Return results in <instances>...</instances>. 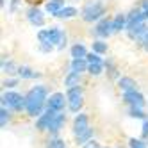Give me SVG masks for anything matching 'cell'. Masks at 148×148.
I'll return each instance as SVG.
<instances>
[{
  "label": "cell",
  "mask_w": 148,
  "mask_h": 148,
  "mask_svg": "<svg viewBox=\"0 0 148 148\" xmlns=\"http://www.w3.org/2000/svg\"><path fill=\"white\" fill-rule=\"evenodd\" d=\"M89 129V118H88V114H77L75 116V120H73V134L79 136L82 134L84 130H88Z\"/></svg>",
  "instance_id": "6"
},
{
  "label": "cell",
  "mask_w": 148,
  "mask_h": 148,
  "mask_svg": "<svg viewBox=\"0 0 148 148\" xmlns=\"http://www.w3.org/2000/svg\"><path fill=\"white\" fill-rule=\"evenodd\" d=\"M93 52L105 54V52H107V43H103V41H93Z\"/></svg>",
  "instance_id": "23"
},
{
  "label": "cell",
  "mask_w": 148,
  "mask_h": 148,
  "mask_svg": "<svg viewBox=\"0 0 148 148\" xmlns=\"http://www.w3.org/2000/svg\"><path fill=\"white\" fill-rule=\"evenodd\" d=\"M86 61L89 62H102V59H100V54H97V52H91V54H88L86 56Z\"/></svg>",
  "instance_id": "29"
},
{
  "label": "cell",
  "mask_w": 148,
  "mask_h": 148,
  "mask_svg": "<svg viewBox=\"0 0 148 148\" xmlns=\"http://www.w3.org/2000/svg\"><path fill=\"white\" fill-rule=\"evenodd\" d=\"M56 16H57V18H62V20H66V18H73V16H77V9H75V7H71V5L62 7Z\"/></svg>",
  "instance_id": "19"
},
{
  "label": "cell",
  "mask_w": 148,
  "mask_h": 148,
  "mask_svg": "<svg viewBox=\"0 0 148 148\" xmlns=\"http://www.w3.org/2000/svg\"><path fill=\"white\" fill-rule=\"evenodd\" d=\"M47 88L45 86H34L30 89L27 95H25V102H27V114L32 116V118H39L41 114H43V105L47 102Z\"/></svg>",
  "instance_id": "1"
},
{
  "label": "cell",
  "mask_w": 148,
  "mask_h": 148,
  "mask_svg": "<svg viewBox=\"0 0 148 148\" xmlns=\"http://www.w3.org/2000/svg\"><path fill=\"white\" fill-rule=\"evenodd\" d=\"M64 7V0H48L47 2V11L50 13V14H57L61 9Z\"/></svg>",
  "instance_id": "12"
},
{
  "label": "cell",
  "mask_w": 148,
  "mask_h": 148,
  "mask_svg": "<svg viewBox=\"0 0 148 148\" xmlns=\"http://www.w3.org/2000/svg\"><path fill=\"white\" fill-rule=\"evenodd\" d=\"M136 9L143 14V18H145V20H148V0H141V2L137 4V7H136Z\"/></svg>",
  "instance_id": "24"
},
{
  "label": "cell",
  "mask_w": 148,
  "mask_h": 148,
  "mask_svg": "<svg viewBox=\"0 0 148 148\" xmlns=\"http://www.w3.org/2000/svg\"><path fill=\"white\" fill-rule=\"evenodd\" d=\"M80 107H82V100H73V102H70V111L71 112H79Z\"/></svg>",
  "instance_id": "30"
},
{
  "label": "cell",
  "mask_w": 148,
  "mask_h": 148,
  "mask_svg": "<svg viewBox=\"0 0 148 148\" xmlns=\"http://www.w3.org/2000/svg\"><path fill=\"white\" fill-rule=\"evenodd\" d=\"M102 71H103V66H102V62H91V64L88 66V73H89V75H93V77L100 75Z\"/></svg>",
  "instance_id": "21"
},
{
  "label": "cell",
  "mask_w": 148,
  "mask_h": 148,
  "mask_svg": "<svg viewBox=\"0 0 148 148\" xmlns=\"http://www.w3.org/2000/svg\"><path fill=\"white\" fill-rule=\"evenodd\" d=\"M66 100H68V98H66L62 93H54V95H50V98H48V102H47V107L54 109V111H61L62 107H64V102H66Z\"/></svg>",
  "instance_id": "7"
},
{
  "label": "cell",
  "mask_w": 148,
  "mask_h": 148,
  "mask_svg": "<svg viewBox=\"0 0 148 148\" xmlns=\"http://www.w3.org/2000/svg\"><path fill=\"white\" fill-rule=\"evenodd\" d=\"M118 88H120L123 93H130V91H136L137 84H136V80L130 79V77H121V79L118 80Z\"/></svg>",
  "instance_id": "11"
},
{
  "label": "cell",
  "mask_w": 148,
  "mask_h": 148,
  "mask_svg": "<svg viewBox=\"0 0 148 148\" xmlns=\"http://www.w3.org/2000/svg\"><path fill=\"white\" fill-rule=\"evenodd\" d=\"M88 66H89V62L86 59H73L71 61V71H75V73L88 71Z\"/></svg>",
  "instance_id": "14"
},
{
  "label": "cell",
  "mask_w": 148,
  "mask_h": 148,
  "mask_svg": "<svg viewBox=\"0 0 148 148\" xmlns=\"http://www.w3.org/2000/svg\"><path fill=\"white\" fill-rule=\"evenodd\" d=\"M130 116H132V118H143V120H146L143 109H137V107H130Z\"/></svg>",
  "instance_id": "28"
},
{
  "label": "cell",
  "mask_w": 148,
  "mask_h": 148,
  "mask_svg": "<svg viewBox=\"0 0 148 148\" xmlns=\"http://www.w3.org/2000/svg\"><path fill=\"white\" fill-rule=\"evenodd\" d=\"M95 34L100 36V38H107L109 34H112V22L107 18H103L102 22L97 25V29H95Z\"/></svg>",
  "instance_id": "8"
},
{
  "label": "cell",
  "mask_w": 148,
  "mask_h": 148,
  "mask_svg": "<svg viewBox=\"0 0 148 148\" xmlns=\"http://www.w3.org/2000/svg\"><path fill=\"white\" fill-rule=\"evenodd\" d=\"M143 47H145V50H148V39H146V43H145Z\"/></svg>",
  "instance_id": "36"
},
{
  "label": "cell",
  "mask_w": 148,
  "mask_h": 148,
  "mask_svg": "<svg viewBox=\"0 0 148 148\" xmlns=\"http://www.w3.org/2000/svg\"><path fill=\"white\" fill-rule=\"evenodd\" d=\"M48 148H66V146H64V141L54 136V137L48 141Z\"/></svg>",
  "instance_id": "26"
},
{
  "label": "cell",
  "mask_w": 148,
  "mask_h": 148,
  "mask_svg": "<svg viewBox=\"0 0 148 148\" xmlns=\"http://www.w3.org/2000/svg\"><path fill=\"white\" fill-rule=\"evenodd\" d=\"M4 4H5V0H2V5H4Z\"/></svg>",
  "instance_id": "37"
},
{
  "label": "cell",
  "mask_w": 148,
  "mask_h": 148,
  "mask_svg": "<svg viewBox=\"0 0 148 148\" xmlns=\"http://www.w3.org/2000/svg\"><path fill=\"white\" fill-rule=\"evenodd\" d=\"M66 98H68V102L82 100V89H80V86H77V88H70V89L66 91Z\"/></svg>",
  "instance_id": "18"
},
{
  "label": "cell",
  "mask_w": 148,
  "mask_h": 148,
  "mask_svg": "<svg viewBox=\"0 0 148 148\" xmlns=\"http://www.w3.org/2000/svg\"><path fill=\"white\" fill-rule=\"evenodd\" d=\"M103 5L98 2V0H93V2H88L82 9V18L86 20V22H95V20H98L102 14H103Z\"/></svg>",
  "instance_id": "3"
},
{
  "label": "cell",
  "mask_w": 148,
  "mask_h": 148,
  "mask_svg": "<svg viewBox=\"0 0 148 148\" xmlns=\"http://www.w3.org/2000/svg\"><path fill=\"white\" fill-rule=\"evenodd\" d=\"M39 48L43 50V52H52L54 45H52V43H39Z\"/></svg>",
  "instance_id": "33"
},
{
  "label": "cell",
  "mask_w": 148,
  "mask_h": 148,
  "mask_svg": "<svg viewBox=\"0 0 148 148\" xmlns=\"http://www.w3.org/2000/svg\"><path fill=\"white\" fill-rule=\"evenodd\" d=\"M121 29H127V16L125 14H116L112 20V32H120Z\"/></svg>",
  "instance_id": "13"
},
{
  "label": "cell",
  "mask_w": 148,
  "mask_h": 148,
  "mask_svg": "<svg viewBox=\"0 0 148 148\" xmlns=\"http://www.w3.org/2000/svg\"><path fill=\"white\" fill-rule=\"evenodd\" d=\"M64 121H66V116H64V114H62V112L59 111V112L54 116V120H52V123H50V129H48V130H50L52 134L56 136V134H57V132L62 129V125H64Z\"/></svg>",
  "instance_id": "10"
},
{
  "label": "cell",
  "mask_w": 148,
  "mask_h": 148,
  "mask_svg": "<svg viewBox=\"0 0 148 148\" xmlns=\"http://www.w3.org/2000/svg\"><path fill=\"white\" fill-rule=\"evenodd\" d=\"M143 137H148V118L143 123Z\"/></svg>",
  "instance_id": "35"
},
{
  "label": "cell",
  "mask_w": 148,
  "mask_h": 148,
  "mask_svg": "<svg viewBox=\"0 0 148 148\" xmlns=\"http://www.w3.org/2000/svg\"><path fill=\"white\" fill-rule=\"evenodd\" d=\"M16 84H18L16 79H7V80H4V88H14Z\"/></svg>",
  "instance_id": "32"
},
{
  "label": "cell",
  "mask_w": 148,
  "mask_h": 148,
  "mask_svg": "<svg viewBox=\"0 0 148 148\" xmlns=\"http://www.w3.org/2000/svg\"><path fill=\"white\" fill-rule=\"evenodd\" d=\"M82 148H102V146H100V143H98L97 139H89L88 143L82 145Z\"/></svg>",
  "instance_id": "31"
},
{
  "label": "cell",
  "mask_w": 148,
  "mask_h": 148,
  "mask_svg": "<svg viewBox=\"0 0 148 148\" xmlns=\"http://www.w3.org/2000/svg\"><path fill=\"white\" fill-rule=\"evenodd\" d=\"M86 56H88V52L84 48V45L77 43V45L71 47V57L73 59H86Z\"/></svg>",
  "instance_id": "17"
},
{
  "label": "cell",
  "mask_w": 148,
  "mask_h": 148,
  "mask_svg": "<svg viewBox=\"0 0 148 148\" xmlns=\"http://www.w3.org/2000/svg\"><path fill=\"white\" fill-rule=\"evenodd\" d=\"M7 120H9V111L2 109V111H0V127H2V129L7 125Z\"/></svg>",
  "instance_id": "27"
},
{
  "label": "cell",
  "mask_w": 148,
  "mask_h": 148,
  "mask_svg": "<svg viewBox=\"0 0 148 148\" xmlns=\"http://www.w3.org/2000/svg\"><path fill=\"white\" fill-rule=\"evenodd\" d=\"M75 139H77V145H84V143H88L89 139H93V129H88V130H84L82 134L75 136Z\"/></svg>",
  "instance_id": "20"
},
{
  "label": "cell",
  "mask_w": 148,
  "mask_h": 148,
  "mask_svg": "<svg viewBox=\"0 0 148 148\" xmlns=\"http://www.w3.org/2000/svg\"><path fill=\"white\" fill-rule=\"evenodd\" d=\"M66 47V34H62V38H61V41H59V45H57V48L59 50H62Z\"/></svg>",
  "instance_id": "34"
},
{
  "label": "cell",
  "mask_w": 148,
  "mask_h": 148,
  "mask_svg": "<svg viewBox=\"0 0 148 148\" xmlns=\"http://www.w3.org/2000/svg\"><path fill=\"white\" fill-rule=\"evenodd\" d=\"M38 39H39V43H52V41H50V30H48V29L39 30Z\"/></svg>",
  "instance_id": "25"
},
{
  "label": "cell",
  "mask_w": 148,
  "mask_h": 148,
  "mask_svg": "<svg viewBox=\"0 0 148 148\" xmlns=\"http://www.w3.org/2000/svg\"><path fill=\"white\" fill-rule=\"evenodd\" d=\"M2 71L4 73H18V66L14 64L13 61H2Z\"/></svg>",
  "instance_id": "22"
},
{
  "label": "cell",
  "mask_w": 148,
  "mask_h": 148,
  "mask_svg": "<svg viewBox=\"0 0 148 148\" xmlns=\"http://www.w3.org/2000/svg\"><path fill=\"white\" fill-rule=\"evenodd\" d=\"M125 102L130 105V107H137V109H143L145 107V97L139 91H130V93H125Z\"/></svg>",
  "instance_id": "5"
},
{
  "label": "cell",
  "mask_w": 148,
  "mask_h": 148,
  "mask_svg": "<svg viewBox=\"0 0 148 148\" xmlns=\"http://www.w3.org/2000/svg\"><path fill=\"white\" fill-rule=\"evenodd\" d=\"M64 84L68 86V89H70V88H77L79 84H80V73L70 71L68 75H66V79H64Z\"/></svg>",
  "instance_id": "15"
},
{
  "label": "cell",
  "mask_w": 148,
  "mask_h": 148,
  "mask_svg": "<svg viewBox=\"0 0 148 148\" xmlns=\"http://www.w3.org/2000/svg\"><path fill=\"white\" fill-rule=\"evenodd\" d=\"M27 107V102H25V97L18 93H4L2 95V109H7V111H23Z\"/></svg>",
  "instance_id": "2"
},
{
  "label": "cell",
  "mask_w": 148,
  "mask_h": 148,
  "mask_svg": "<svg viewBox=\"0 0 148 148\" xmlns=\"http://www.w3.org/2000/svg\"><path fill=\"white\" fill-rule=\"evenodd\" d=\"M27 18H29V22L32 25H36V27H41L45 23V18H43V14H41V11L38 7H30L29 13H27Z\"/></svg>",
  "instance_id": "9"
},
{
  "label": "cell",
  "mask_w": 148,
  "mask_h": 148,
  "mask_svg": "<svg viewBox=\"0 0 148 148\" xmlns=\"http://www.w3.org/2000/svg\"><path fill=\"white\" fill-rule=\"evenodd\" d=\"M18 77L20 79H36V77H39V73L30 70L29 66H20L18 68Z\"/></svg>",
  "instance_id": "16"
},
{
  "label": "cell",
  "mask_w": 148,
  "mask_h": 148,
  "mask_svg": "<svg viewBox=\"0 0 148 148\" xmlns=\"http://www.w3.org/2000/svg\"><path fill=\"white\" fill-rule=\"evenodd\" d=\"M57 112H59V111H54V109L47 107V111L38 118L36 127H38L39 130H48V129H50V123H52V120H54V116H56Z\"/></svg>",
  "instance_id": "4"
}]
</instances>
